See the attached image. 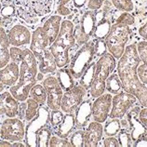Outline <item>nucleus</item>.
I'll list each match as a JSON object with an SVG mask.
<instances>
[{"mask_svg":"<svg viewBox=\"0 0 147 147\" xmlns=\"http://www.w3.org/2000/svg\"><path fill=\"white\" fill-rule=\"evenodd\" d=\"M103 146L105 147H119L118 140L115 136L107 137L105 140L103 141Z\"/></svg>","mask_w":147,"mask_h":147,"instance_id":"obj_44","label":"nucleus"},{"mask_svg":"<svg viewBox=\"0 0 147 147\" xmlns=\"http://www.w3.org/2000/svg\"><path fill=\"white\" fill-rule=\"evenodd\" d=\"M139 34H140L144 40L147 41V21L144 25L140 27V29H139Z\"/></svg>","mask_w":147,"mask_h":147,"instance_id":"obj_49","label":"nucleus"},{"mask_svg":"<svg viewBox=\"0 0 147 147\" xmlns=\"http://www.w3.org/2000/svg\"><path fill=\"white\" fill-rule=\"evenodd\" d=\"M75 122L76 129H84L92 117V103L90 100H84L76 109Z\"/></svg>","mask_w":147,"mask_h":147,"instance_id":"obj_19","label":"nucleus"},{"mask_svg":"<svg viewBox=\"0 0 147 147\" xmlns=\"http://www.w3.org/2000/svg\"><path fill=\"white\" fill-rule=\"evenodd\" d=\"M141 63L136 45L127 46L123 55L118 59L117 74L121 80L123 90L134 95L142 106L147 107V85L139 79L137 68Z\"/></svg>","mask_w":147,"mask_h":147,"instance_id":"obj_1","label":"nucleus"},{"mask_svg":"<svg viewBox=\"0 0 147 147\" xmlns=\"http://www.w3.org/2000/svg\"><path fill=\"white\" fill-rule=\"evenodd\" d=\"M137 74L140 81L144 85H147V64L140 63L137 68Z\"/></svg>","mask_w":147,"mask_h":147,"instance_id":"obj_42","label":"nucleus"},{"mask_svg":"<svg viewBox=\"0 0 147 147\" xmlns=\"http://www.w3.org/2000/svg\"><path fill=\"white\" fill-rule=\"evenodd\" d=\"M87 93V90L81 85H75L71 90L65 91L61 102V109L64 113H73L80 105Z\"/></svg>","mask_w":147,"mask_h":147,"instance_id":"obj_13","label":"nucleus"},{"mask_svg":"<svg viewBox=\"0 0 147 147\" xmlns=\"http://www.w3.org/2000/svg\"><path fill=\"white\" fill-rule=\"evenodd\" d=\"M88 0H73V3H74V6L77 9H81L85 5H86Z\"/></svg>","mask_w":147,"mask_h":147,"instance_id":"obj_50","label":"nucleus"},{"mask_svg":"<svg viewBox=\"0 0 147 147\" xmlns=\"http://www.w3.org/2000/svg\"><path fill=\"white\" fill-rule=\"evenodd\" d=\"M76 44L75 26L69 20L61 22V30L54 42L49 45V50L52 53L57 67L63 68L69 63V50Z\"/></svg>","mask_w":147,"mask_h":147,"instance_id":"obj_3","label":"nucleus"},{"mask_svg":"<svg viewBox=\"0 0 147 147\" xmlns=\"http://www.w3.org/2000/svg\"><path fill=\"white\" fill-rule=\"evenodd\" d=\"M12 147V144H10L9 141H7V140H3L1 139L0 140V147Z\"/></svg>","mask_w":147,"mask_h":147,"instance_id":"obj_51","label":"nucleus"},{"mask_svg":"<svg viewBox=\"0 0 147 147\" xmlns=\"http://www.w3.org/2000/svg\"><path fill=\"white\" fill-rule=\"evenodd\" d=\"M5 5L2 6L1 11H0V14H1L2 17H12L13 15L16 14V7L14 5L13 0H9V1L3 2Z\"/></svg>","mask_w":147,"mask_h":147,"instance_id":"obj_35","label":"nucleus"},{"mask_svg":"<svg viewBox=\"0 0 147 147\" xmlns=\"http://www.w3.org/2000/svg\"><path fill=\"white\" fill-rule=\"evenodd\" d=\"M129 26L122 24H117L111 26L110 32L105 37L107 50L115 59L118 60L123 55L130 34Z\"/></svg>","mask_w":147,"mask_h":147,"instance_id":"obj_6","label":"nucleus"},{"mask_svg":"<svg viewBox=\"0 0 147 147\" xmlns=\"http://www.w3.org/2000/svg\"><path fill=\"white\" fill-rule=\"evenodd\" d=\"M17 16L26 24H37L51 13L55 0H13Z\"/></svg>","mask_w":147,"mask_h":147,"instance_id":"obj_4","label":"nucleus"},{"mask_svg":"<svg viewBox=\"0 0 147 147\" xmlns=\"http://www.w3.org/2000/svg\"><path fill=\"white\" fill-rule=\"evenodd\" d=\"M50 112L49 107L41 105L37 112V115L32 120L27 123L25 127V144L30 147L37 146V132L42 127H44L49 123Z\"/></svg>","mask_w":147,"mask_h":147,"instance_id":"obj_8","label":"nucleus"},{"mask_svg":"<svg viewBox=\"0 0 147 147\" xmlns=\"http://www.w3.org/2000/svg\"><path fill=\"white\" fill-rule=\"evenodd\" d=\"M111 29V22L102 18V20L97 22L95 26V30L93 33V37L95 39H105L107 34H109Z\"/></svg>","mask_w":147,"mask_h":147,"instance_id":"obj_27","label":"nucleus"},{"mask_svg":"<svg viewBox=\"0 0 147 147\" xmlns=\"http://www.w3.org/2000/svg\"><path fill=\"white\" fill-rule=\"evenodd\" d=\"M94 49H95V55L96 56L102 57V55H104L107 51L105 40L104 39H96V42L94 44Z\"/></svg>","mask_w":147,"mask_h":147,"instance_id":"obj_41","label":"nucleus"},{"mask_svg":"<svg viewBox=\"0 0 147 147\" xmlns=\"http://www.w3.org/2000/svg\"><path fill=\"white\" fill-rule=\"evenodd\" d=\"M5 85H4L1 81H0V93H1V92H3L4 90H5Z\"/></svg>","mask_w":147,"mask_h":147,"instance_id":"obj_55","label":"nucleus"},{"mask_svg":"<svg viewBox=\"0 0 147 147\" xmlns=\"http://www.w3.org/2000/svg\"><path fill=\"white\" fill-rule=\"evenodd\" d=\"M96 22V12L92 10L86 11L81 18L79 24L75 28V37L77 45L87 43L90 36H93Z\"/></svg>","mask_w":147,"mask_h":147,"instance_id":"obj_10","label":"nucleus"},{"mask_svg":"<svg viewBox=\"0 0 147 147\" xmlns=\"http://www.w3.org/2000/svg\"><path fill=\"white\" fill-rule=\"evenodd\" d=\"M136 49L141 61L142 63L147 64V41H140L136 46Z\"/></svg>","mask_w":147,"mask_h":147,"instance_id":"obj_39","label":"nucleus"},{"mask_svg":"<svg viewBox=\"0 0 147 147\" xmlns=\"http://www.w3.org/2000/svg\"><path fill=\"white\" fill-rule=\"evenodd\" d=\"M3 115H5V108H4V104L2 102L1 99H0V117H2Z\"/></svg>","mask_w":147,"mask_h":147,"instance_id":"obj_52","label":"nucleus"},{"mask_svg":"<svg viewBox=\"0 0 147 147\" xmlns=\"http://www.w3.org/2000/svg\"><path fill=\"white\" fill-rule=\"evenodd\" d=\"M118 142L119 145L122 147H132L133 142L131 140L130 132L127 131V129H121V130L118 132Z\"/></svg>","mask_w":147,"mask_h":147,"instance_id":"obj_33","label":"nucleus"},{"mask_svg":"<svg viewBox=\"0 0 147 147\" xmlns=\"http://www.w3.org/2000/svg\"><path fill=\"white\" fill-rule=\"evenodd\" d=\"M69 142L73 147H84L85 131L83 129H77L76 131L72 132Z\"/></svg>","mask_w":147,"mask_h":147,"instance_id":"obj_32","label":"nucleus"},{"mask_svg":"<svg viewBox=\"0 0 147 147\" xmlns=\"http://www.w3.org/2000/svg\"><path fill=\"white\" fill-rule=\"evenodd\" d=\"M63 112L59 110H51V113L49 115V123L53 127H57L60 125L63 119Z\"/></svg>","mask_w":147,"mask_h":147,"instance_id":"obj_37","label":"nucleus"},{"mask_svg":"<svg viewBox=\"0 0 147 147\" xmlns=\"http://www.w3.org/2000/svg\"><path fill=\"white\" fill-rule=\"evenodd\" d=\"M112 96L111 93H103L92 103V118L96 122L103 123L109 117L112 108Z\"/></svg>","mask_w":147,"mask_h":147,"instance_id":"obj_15","label":"nucleus"},{"mask_svg":"<svg viewBox=\"0 0 147 147\" xmlns=\"http://www.w3.org/2000/svg\"><path fill=\"white\" fill-rule=\"evenodd\" d=\"M133 146L134 147H141V146H144L147 147V134L144 135L136 140L133 142Z\"/></svg>","mask_w":147,"mask_h":147,"instance_id":"obj_48","label":"nucleus"},{"mask_svg":"<svg viewBox=\"0 0 147 147\" xmlns=\"http://www.w3.org/2000/svg\"><path fill=\"white\" fill-rule=\"evenodd\" d=\"M13 24V18L12 17H2L0 18V27L2 28H7Z\"/></svg>","mask_w":147,"mask_h":147,"instance_id":"obj_45","label":"nucleus"},{"mask_svg":"<svg viewBox=\"0 0 147 147\" xmlns=\"http://www.w3.org/2000/svg\"><path fill=\"white\" fill-rule=\"evenodd\" d=\"M117 67V59L111 53L106 52L104 55L100 57L96 63V70L94 80L90 90L92 98H97L105 91V83L113 71Z\"/></svg>","mask_w":147,"mask_h":147,"instance_id":"obj_5","label":"nucleus"},{"mask_svg":"<svg viewBox=\"0 0 147 147\" xmlns=\"http://www.w3.org/2000/svg\"><path fill=\"white\" fill-rule=\"evenodd\" d=\"M71 144L67 139L61 138L59 136H51L49 140V147H71Z\"/></svg>","mask_w":147,"mask_h":147,"instance_id":"obj_38","label":"nucleus"},{"mask_svg":"<svg viewBox=\"0 0 147 147\" xmlns=\"http://www.w3.org/2000/svg\"><path fill=\"white\" fill-rule=\"evenodd\" d=\"M24 146H26V144H24V142H22L21 141L14 142L12 144V147H24Z\"/></svg>","mask_w":147,"mask_h":147,"instance_id":"obj_53","label":"nucleus"},{"mask_svg":"<svg viewBox=\"0 0 147 147\" xmlns=\"http://www.w3.org/2000/svg\"><path fill=\"white\" fill-rule=\"evenodd\" d=\"M61 22H63V19L60 15H51L50 17H49L48 20H46L44 25L42 26V28H43L44 32L47 34L49 40V45L53 43L54 40L57 38L58 34H59Z\"/></svg>","mask_w":147,"mask_h":147,"instance_id":"obj_21","label":"nucleus"},{"mask_svg":"<svg viewBox=\"0 0 147 147\" xmlns=\"http://www.w3.org/2000/svg\"><path fill=\"white\" fill-rule=\"evenodd\" d=\"M134 22H135L134 17L129 12H126V11H124L123 13H121L119 15V17L117 19V24H126L127 26L133 25Z\"/></svg>","mask_w":147,"mask_h":147,"instance_id":"obj_40","label":"nucleus"},{"mask_svg":"<svg viewBox=\"0 0 147 147\" xmlns=\"http://www.w3.org/2000/svg\"><path fill=\"white\" fill-rule=\"evenodd\" d=\"M30 50L40 61L49 51V40L42 27H37L32 34V39L30 43Z\"/></svg>","mask_w":147,"mask_h":147,"instance_id":"obj_14","label":"nucleus"},{"mask_svg":"<svg viewBox=\"0 0 147 147\" xmlns=\"http://www.w3.org/2000/svg\"><path fill=\"white\" fill-rule=\"evenodd\" d=\"M75 127H76L75 115L72 113H66V115L63 117V121L58 126V129L56 130V135L61 138L67 139L74 131Z\"/></svg>","mask_w":147,"mask_h":147,"instance_id":"obj_23","label":"nucleus"},{"mask_svg":"<svg viewBox=\"0 0 147 147\" xmlns=\"http://www.w3.org/2000/svg\"><path fill=\"white\" fill-rule=\"evenodd\" d=\"M51 129L48 125L42 127L37 132V147H49L51 138Z\"/></svg>","mask_w":147,"mask_h":147,"instance_id":"obj_31","label":"nucleus"},{"mask_svg":"<svg viewBox=\"0 0 147 147\" xmlns=\"http://www.w3.org/2000/svg\"><path fill=\"white\" fill-rule=\"evenodd\" d=\"M38 74L37 61L29 49H24V58L20 64L18 82L9 88L10 93L19 102H24L29 97L30 90L36 84Z\"/></svg>","mask_w":147,"mask_h":147,"instance_id":"obj_2","label":"nucleus"},{"mask_svg":"<svg viewBox=\"0 0 147 147\" xmlns=\"http://www.w3.org/2000/svg\"><path fill=\"white\" fill-rule=\"evenodd\" d=\"M42 85L47 93V105L50 110L61 109V98L63 95V90L54 76H49L42 80Z\"/></svg>","mask_w":147,"mask_h":147,"instance_id":"obj_11","label":"nucleus"},{"mask_svg":"<svg viewBox=\"0 0 147 147\" xmlns=\"http://www.w3.org/2000/svg\"><path fill=\"white\" fill-rule=\"evenodd\" d=\"M25 102H26V109H25L24 119H25V121L29 122L37 115V112L40 107V104L38 103L36 100H34L31 97L27 98Z\"/></svg>","mask_w":147,"mask_h":147,"instance_id":"obj_30","label":"nucleus"},{"mask_svg":"<svg viewBox=\"0 0 147 147\" xmlns=\"http://www.w3.org/2000/svg\"><path fill=\"white\" fill-rule=\"evenodd\" d=\"M140 106H132L126 113L125 117L129 124L130 136L131 140L134 142L139 138L147 134V127L139 119V113H140Z\"/></svg>","mask_w":147,"mask_h":147,"instance_id":"obj_16","label":"nucleus"},{"mask_svg":"<svg viewBox=\"0 0 147 147\" xmlns=\"http://www.w3.org/2000/svg\"><path fill=\"white\" fill-rule=\"evenodd\" d=\"M57 13L60 16H68V15L71 14V9L67 7L66 6H61V5H58L57 7Z\"/></svg>","mask_w":147,"mask_h":147,"instance_id":"obj_46","label":"nucleus"},{"mask_svg":"<svg viewBox=\"0 0 147 147\" xmlns=\"http://www.w3.org/2000/svg\"><path fill=\"white\" fill-rule=\"evenodd\" d=\"M95 70H96V63L91 61L90 64L86 68V70L84 71L83 75L81 76L79 84L81 86H83L86 90H90L94 80V76H95Z\"/></svg>","mask_w":147,"mask_h":147,"instance_id":"obj_25","label":"nucleus"},{"mask_svg":"<svg viewBox=\"0 0 147 147\" xmlns=\"http://www.w3.org/2000/svg\"><path fill=\"white\" fill-rule=\"evenodd\" d=\"M9 56H10L11 61H14V63H16L18 64H21L22 58H24V49H21L20 47H13V46H10Z\"/></svg>","mask_w":147,"mask_h":147,"instance_id":"obj_36","label":"nucleus"},{"mask_svg":"<svg viewBox=\"0 0 147 147\" xmlns=\"http://www.w3.org/2000/svg\"><path fill=\"white\" fill-rule=\"evenodd\" d=\"M105 1L106 0H88L87 5L88 9L92 11H97L102 7Z\"/></svg>","mask_w":147,"mask_h":147,"instance_id":"obj_43","label":"nucleus"},{"mask_svg":"<svg viewBox=\"0 0 147 147\" xmlns=\"http://www.w3.org/2000/svg\"><path fill=\"white\" fill-rule=\"evenodd\" d=\"M9 44L13 47H22L30 45L32 39V34L26 26L22 24H15L7 33Z\"/></svg>","mask_w":147,"mask_h":147,"instance_id":"obj_17","label":"nucleus"},{"mask_svg":"<svg viewBox=\"0 0 147 147\" xmlns=\"http://www.w3.org/2000/svg\"><path fill=\"white\" fill-rule=\"evenodd\" d=\"M95 55L94 44L88 41L87 43L82 45V47L73 57L71 63L69 64V71L75 79H79L83 75L86 68L90 64Z\"/></svg>","mask_w":147,"mask_h":147,"instance_id":"obj_7","label":"nucleus"},{"mask_svg":"<svg viewBox=\"0 0 147 147\" xmlns=\"http://www.w3.org/2000/svg\"><path fill=\"white\" fill-rule=\"evenodd\" d=\"M112 3L115 9L118 10L131 12L134 9V4L132 0H112Z\"/></svg>","mask_w":147,"mask_h":147,"instance_id":"obj_34","label":"nucleus"},{"mask_svg":"<svg viewBox=\"0 0 147 147\" xmlns=\"http://www.w3.org/2000/svg\"><path fill=\"white\" fill-rule=\"evenodd\" d=\"M25 137V126L19 117H7L0 125V139L9 142L22 141Z\"/></svg>","mask_w":147,"mask_h":147,"instance_id":"obj_9","label":"nucleus"},{"mask_svg":"<svg viewBox=\"0 0 147 147\" xmlns=\"http://www.w3.org/2000/svg\"><path fill=\"white\" fill-rule=\"evenodd\" d=\"M20 66L14 61H9L5 67L0 68V81L7 87H12L19 80Z\"/></svg>","mask_w":147,"mask_h":147,"instance_id":"obj_20","label":"nucleus"},{"mask_svg":"<svg viewBox=\"0 0 147 147\" xmlns=\"http://www.w3.org/2000/svg\"><path fill=\"white\" fill-rule=\"evenodd\" d=\"M105 122V125L103 127V133L107 137L115 136L122 129L121 122L119 118H110V120Z\"/></svg>","mask_w":147,"mask_h":147,"instance_id":"obj_28","label":"nucleus"},{"mask_svg":"<svg viewBox=\"0 0 147 147\" xmlns=\"http://www.w3.org/2000/svg\"><path fill=\"white\" fill-rule=\"evenodd\" d=\"M105 90L111 94H117L123 90L122 83L118 74H112L109 76L105 83Z\"/></svg>","mask_w":147,"mask_h":147,"instance_id":"obj_26","label":"nucleus"},{"mask_svg":"<svg viewBox=\"0 0 147 147\" xmlns=\"http://www.w3.org/2000/svg\"><path fill=\"white\" fill-rule=\"evenodd\" d=\"M70 1H71V0H59V1H58V5L66 6Z\"/></svg>","mask_w":147,"mask_h":147,"instance_id":"obj_54","label":"nucleus"},{"mask_svg":"<svg viewBox=\"0 0 147 147\" xmlns=\"http://www.w3.org/2000/svg\"><path fill=\"white\" fill-rule=\"evenodd\" d=\"M134 95L126 91L115 94L112 98V108L109 114L110 118H123L127 111L137 102Z\"/></svg>","mask_w":147,"mask_h":147,"instance_id":"obj_12","label":"nucleus"},{"mask_svg":"<svg viewBox=\"0 0 147 147\" xmlns=\"http://www.w3.org/2000/svg\"><path fill=\"white\" fill-rule=\"evenodd\" d=\"M9 40L6 30L0 27V68L5 67L10 61Z\"/></svg>","mask_w":147,"mask_h":147,"instance_id":"obj_22","label":"nucleus"},{"mask_svg":"<svg viewBox=\"0 0 147 147\" xmlns=\"http://www.w3.org/2000/svg\"><path fill=\"white\" fill-rule=\"evenodd\" d=\"M103 136V126L100 122H90L85 130L84 147L98 146Z\"/></svg>","mask_w":147,"mask_h":147,"instance_id":"obj_18","label":"nucleus"},{"mask_svg":"<svg viewBox=\"0 0 147 147\" xmlns=\"http://www.w3.org/2000/svg\"><path fill=\"white\" fill-rule=\"evenodd\" d=\"M56 77L64 91H67L75 86V78L71 75L68 68H60L56 72Z\"/></svg>","mask_w":147,"mask_h":147,"instance_id":"obj_24","label":"nucleus"},{"mask_svg":"<svg viewBox=\"0 0 147 147\" xmlns=\"http://www.w3.org/2000/svg\"><path fill=\"white\" fill-rule=\"evenodd\" d=\"M1 9H2V3L0 2V11H1Z\"/></svg>","mask_w":147,"mask_h":147,"instance_id":"obj_56","label":"nucleus"},{"mask_svg":"<svg viewBox=\"0 0 147 147\" xmlns=\"http://www.w3.org/2000/svg\"><path fill=\"white\" fill-rule=\"evenodd\" d=\"M139 119L147 127V107H144L140 110L139 113Z\"/></svg>","mask_w":147,"mask_h":147,"instance_id":"obj_47","label":"nucleus"},{"mask_svg":"<svg viewBox=\"0 0 147 147\" xmlns=\"http://www.w3.org/2000/svg\"><path fill=\"white\" fill-rule=\"evenodd\" d=\"M30 97L36 100L40 105H44L47 102V93H46L45 88L42 84H36L30 90Z\"/></svg>","mask_w":147,"mask_h":147,"instance_id":"obj_29","label":"nucleus"}]
</instances>
